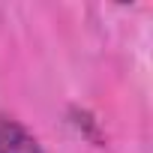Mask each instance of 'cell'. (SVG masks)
Returning a JSON list of instances; mask_svg holds the SVG:
<instances>
[{"label": "cell", "mask_w": 153, "mask_h": 153, "mask_svg": "<svg viewBox=\"0 0 153 153\" xmlns=\"http://www.w3.org/2000/svg\"><path fill=\"white\" fill-rule=\"evenodd\" d=\"M0 153H45V147L21 120L0 117Z\"/></svg>", "instance_id": "cell-1"}]
</instances>
